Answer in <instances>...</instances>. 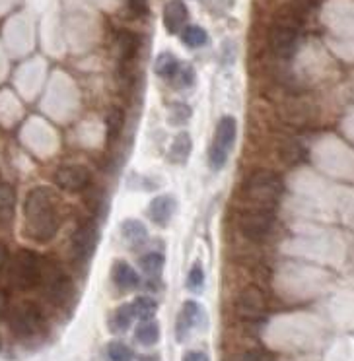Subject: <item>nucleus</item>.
Instances as JSON below:
<instances>
[{
	"label": "nucleus",
	"instance_id": "f257e3e1",
	"mask_svg": "<svg viewBox=\"0 0 354 361\" xmlns=\"http://www.w3.org/2000/svg\"><path fill=\"white\" fill-rule=\"evenodd\" d=\"M25 235L47 243L61 229V198L51 187H35L24 202Z\"/></svg>",
	"mask_w": 354,
	"mask_h": 361
},
{
	"label": "nucleus",
	"instance_id": "f03ea898",
	"mask_svg": "<svg viewBox=\"0 0 354 361\" xmlns=\"http://www.w3.org/2000/svg\"><path fill=\"white\" fill-rule=\"evenodd\" d=\"M244 192L245 197L252 200L253 206L273 210V204L283 195V180L275 171L261 169L249 175V179L245 180Z\"/></svg>",
	"mask_w": 354,
	"mask_h": 361
},
{
	"label": "nucleus",
	"instance_id": "7ed1b4c3",
	"mask_svg": "<svg viewBox=\"0 0 354 361\" xmlns=\"http://www.w3.org/2000/svg\"><path fill=\"white\" fill-rule=\"evenodd\" d=\"M41 268H43V262L40 255L30 249H22L14 255L12 264H10V283L16 290H33L35 286H40Z\"/></svg>",
	"mask_w": 354,
	"mask_h": 361
},
{
	"label": "nucleus",
	"instance_id": "20e7f679",
	"mask_svg": "<svg viewBox=\"0 0 354 361\" xmlns=\"http://www.w3.org/2000/svg\"><path fill=\"white\" fill-rule=\"evenodd\" d=\"M237 136V123L236 118L232 115H226L218 121L216 125V130H214L213 144H211V149H208V165L213 171H220L224 169V165L228 161L230 152L236 144Z\"/></svg>",
	"mask_w": 354,
	"mask_h": 361
},
{
	"label": "nucleus",
	"instance_id": "39448f33",
	"mask_svg": "<svg viewBox=\"0 0 354 361\" xmlns=\"http://www.w3.org/2000/svg\"><path fill=\"white\" fill-rule=\"evenodd\" d=\"M8 324L10 330L14 332V336L22 338V340H30V338L37 336L43 330V314L33 303L24 301L14 309H10Z\"/></svg>",
	"mask_w": 354,
	"mask_h": 361
},
{
	"label": "nucleus",
	"instance_id": "423d86ee",
	"mask_svg": "<svg viewBox=\"0 0 354 361\" xmlns=\"http://www.w3.org/2000/svg\"><path fill=\"white\" fill-rule=\"evenodd\" d=\"M40 283L43 286L45 295H47L51 301H55V303H64L66 299L71 298V278L64 274V270L59 267L57 262H43Z\"/></svg>",
	"mask_w": 354,
	"mask_h": 361
},
{
	"label": "nucleus",
	"instance_id": "0eeeda50",
	"mask_svg": "<svg viewBox=\"0 0 354 361\" xmlns=\"http://www.w3.org/2000/svg\"><path fill=\"white\" fill-rule=\"evenodd\" d=\"M206 324H208V314H206L205 307L195 299H187L183 303L179 314H177V321H175L177 342H185L193 332L205 330Z\"/></svg>",
	"mask_w": 354,
	"mask_h": 361
},
{
	"label": "nucleus",
	"instance_id": "6e6552de",
	"mask_svg": "<svg viewBox=\"0 0 354 361\" xmlns=\"http://www.w3.org/2000/svg\"><path fill=\"white\" fill-rule=\"evenodd\" d=\"M275 226V214L271 208H247L245 212L240 216V229L247 239L252 241H259L267 235L269 231Z\"/></svg>",
	"mask_w": 354,
	"mask_h": 361
},
{
	"label": "nucleus",
	"instance_id": "1a4fd4ad",
	"mask_svg": "<svg viewBox=\"0 0 354 361\" xmlns=\"http://www.w3.org/2000/svg\"><path fill=\"white\" fill-rule=\"evenodd\" d=\"M100 243V231L95 221H86L78 226V229L74 231V235L71 239V257L76 262H88L94 257L95 249Z\"/></svg>",
	"mask_w": 354,
	"mask_h": 361
},
{
	"label": "nucleus",
	"instance_id": "9d476101",
	"mask_svg": "<svg viewBox=\"0 0 354 361\" xmlns=\"http://www.w3.org/2000/svg\"><path fill=\"white\" fill-rule=\"evenodd\" d=\"M265 309H267V299H265L259 288L247 286L245 290L240 291V295L236 299V313L240 319L257 321L265 314Z\"/></svg>",
	"mask_w": 354,
	"mask_h": 361
},
{
	"label": "nucleus",
	"instance_id": "9b49d317",
	"mask_svg": "<svg viewBox=\"0 0 354 361\" xmlns=\"http://www.w3.org/2000/svg\"><path fill=\"white\" fill-rule=\"evenodd\" d=\"M92 183V173L84 165H63L55 173V185L66 192H82Z\"/></svg>",
	"mask_w": 354,
	"mask_h": 361
},
{
	"label": "nucleus",
	"instance_id": "f8f14e48",
	"mask_svg": "<svg viewBox=\"0 0 354 361\" xmlns=\"http://www.w3.org/2000/svg\"><path fill=\"white\" fill-rule=\"evenodd\" d=\"M298 43V30L292 24L276 25L271 35V45L278 56H290Z\"/></svg>",
	"mask_w": 354,
	"mask_h": 361
},
{
	"label": "nucleus",
	"instance_id": "ddd939ff",
	"mask_svg": "<svg viewBox=\"0 0 354 361\" xmlns=\"http://www.w3.org/2000/svg\"><path fill=\"white\" fill-rule=\"evenodd\" d=\"M175 208H177L175 198L170 197V195H160V197L150 200L148 208H146V216L156 226H167L173 218V214H175Z\"/></svg>",
	"mask_w": 354,
	"mask_h": 361
},
{
	"label": "nucleus",
	"instance_id": "4468645a",
	"mask_svg": "<svg viewBox=\"0 0 354 361\" xmlns=\"http://www.w3.org/2000/svg\"><path fill=\"white\" fill-rule=\"evenodd\" d=\"M111 278H113V283L121 291H133L141 286V276H138V272L129 262H125V260L113 262Z\"/></svg>",
	"mask_w": 354,
	"mask_h": 361
},
{
	"label": "nucleus",
	"instance_id": "2eb2a0df",
	"mask_svg": "<svg viewBox=\"0 0 354 361\" xmlns=\"http://www.w3.org/2000/svg\"><path fill=\"white\" fill-rule=\"evenodd\" d=\"M189 18V12H187V6L183 4L182 0H172L167 2L164 8V25L167 33H179L183 30V25Z\"/></svg>",
	"mask_w": 354,
	"mask_h": 361
},
{
	"label": "nucleus",
	"instance_id": "dca6fc26",
	"mask_svg": "<svg viewBox=\"0 0 354 361\" xmlns=\"http://www.w3.org/2000/svg\"><path fill=\"white\" fill-rule=\"evenodd\" d=\"M115 49H117L119 63H131L134 56L138 55V51H141V37L136 33L123 30V32L117 33Z\"/></svg>",
	"mask_w": 354,
	"mask_h": 361
},
{
	"label": "nucleus",
	"instance_id": "f3484780",
	"mask_svg": "<svg viewBox=\"0 0 354 361\" xmlns=\"http://www.w3.org/2000/svg\"><path fill=\"white\" fill-rule=\"evenodd\" d=\"M121 237L125 239V243L131 247V249H136V247H142L148 239V229L142 224L141 220H125L121 224Z\"/></svg>",
	"mask_w": 354,
	"mask_h": 361
},
{
	"label": "nucleus",
	"instance_id": "a211bd4d",
	"mask_svg": "<svg viewBox=\"0 0 354 361\" xmlns=\"http://www.w3.org/2000/svg\"><path fill=\"white\" fill-rule=\"evenodd\" d=\"M191 149H193V140H191L189 133H179L175 138H173L172 146H170V152H167V161L170 164L183 165L191 156Z\"/></svg>",
	"mask_w": 354,
	"mask_h": 361
},
{
	"label": "nucleus",
	"instance_id": "6ab92c4d",
	"mask_svg": "<svg viewBox=\"0 0 354 361\" xmlns=\"http://www.w3.org/2000/svg\"><path fill=\"white\" fill-rule=\"evenodd\" d=\"M16 212V192L14 189L0 183V224H10Z\"/></svg>",
	"mask_w": 354,
	"mask_h": 361
},
{
	"label": "nucleus",
	"instance_id": "aec40b11",
	"mask_svg": "<svg viewBox=\"0 0 354 361\" xmlns=\"http://www.w3.org/2000/svg\"><path fill=\"white\" fill-rule=\"evenodd\" d=\"M136 342L144 348H152L160 342V324L156 321H142L134 330Z\"/></svg>",
	"mask_w": 354,
	"mask_h": 361
},
{
	"label": "nucleus",
	"instance_id": "412c9836",
	"mask_svg": "<svg viewBox=\"0 0 354 361\" xmlns=\"http://www.w3.org/2000/svg\"><path fill=\"white\" fill-rule=\"evenodd\" d=\"M134 322V313H133V307L131 303H125V305H121L115 309V313L111 314V321H110V329L113 332H117V334H123L126 330L133 326Z\"/></svg>",
	"mask_w": 354,
	"mask_h": 361
},
{
	"label": "nucleus",
	"instance_id": "4be33fe9",
	"mask_svg": "<svg viewBox=\"0 0 354 361\" xmlns=\"http://www.w3.org/2000/svg\"><path fill=\"white\" fill-rule=\"evenodd\" d=\"M179 68H182V64H179V61L175 59V55H172V53H160V55L156 56V63H154V71H156V74L160 76V78H175L177 76V72H179Z\"/></svg>",
	"mask_w": 354,
	"mask_h": 361
},
{
	"label": "nucleus",
	"instance_id": "5701e85b",
	"mask_svg": "<svg viewBox=\"0 0 354 361\" xmlns=\"http://www.w3.org/2000/svg\"><path fill=\"white\" fill-rule=\"evenodd\" d=\"M133 313L134 319H138V321H152L158 313V303L156 299L148 298V295H138V298L134 299L133 303Z\"/></svg>",
	"mask_w": 354,
	"mask_h": 361
},
{
	"label": "nucleus",
	"instance_id": "b1692460",
	"mask_svg": "<svg viewBox=\"0 0 354 361\" xmlns=\"http://www.w3.org/2000/svg\"><path fill=\"white\" fill-rule=\"evenodd\" d=\"M182 41L183 45L189 49L205 47L206 43H208V33L203 27H199V25H187L182 32Z\"/></svg>",
	"mask_w": 354,
	"mask_h": 361
},
{
	"label": "nucleus",
	"instance_id": "393cba45",
	"mask_svg": "<svg viewBox=\"0 0 354 361\" xmlns=\"http://www.w3.org/2000/svg\"><path fill=\"white\" fill-rule=\"evenodd\" d=\"M105 123H107V140H117L119 134L123 133V128H125V113H123V109L113 107L107 113V121Z\"/></svg>",
	"mask_w": 354,
	"mask_h": 361
},
{
	"label": "nucleus",
	"instance_id": "a878e982",
	"mask_svg": "<svg viewBox=\"0 0 354 361\" xmlns=\"http://www.w3.org/2000/svg\"><path fill=\"white\" fill-rule=\"evenodd\" d=\"M138 264H141L142 272L150 278H154L162 272V268L165 264V259L162 252H146L141 260H138Z\"/></svg>",
	"mask_w": 354,
	"mask_h": 361
},
{
	"label": "nucleus",
	"instance_id": "bb28decb",
	"mask_svg": "<svg viewBox=\"0 0 354 361\" xmlns=\"http://www.w3.org/2000/svg\"><path fill=\"white\" fill-rule=\"evenodd\" d=\"M193 111L185 105V103H172L170 105V113H167V123L173 126H182L189 123Z\"/></svg>",
	"mask_w": 354,
	"mask_h": 361
},
{
	"label": "nucleus",
	"instance_id": "cd10ccee",
	"mask_svg": "<svg viewBox=\"0 0 354 361\" xmlns=\"http://www.w3.org/2000/svg\"><path fill=\"white\" fill-rule=\"evenodd\" d=\"M107 360L110 361H133L134 360V353L133 350L129 348L123 342H110L107 344Z\"/></svg>",
	"mask_w": 354,
	"mask_h": 361
},
{
	"label": "nucleus",
	"instance_id": "c85d7f7f",
	"mask_svg": "<svg viewBox=\"0 0 354 361\" xmlns=\"http://www.w3.org/2000/svg\"><path fill=\"white\" fill-rule=\"evenodd\" d=\"M205 288V272H203V267L201 264H193L187 274V290L195 291V293H201Z\"/></svg>",
	"mask_w": 354,
	"mask_h": 361
},
{
	"label": "nucleus",
	"instance_id": "c756f323",
	"mask_svg": "<svg viewBox=\"0 0 354 361\" xmlns=\"http://www.w3.org/2000/svg\"><path fill=\"white\" fill-rule=\"evenodd\" d=\"M173 80H177L179 87H189L195 84V68L193 66H182L177 76Z\"/></svg>",
	"mask_w": 354,
	"mask_h": 361
},
{
	"label": "nucleus",
	"instance_id": "7c9ffc66",
	"mask_svg": "<svg viewBox=\"0 0 354 361\" xmlns=\"http://www.w3.org/2000/svg\"><path fill=\"white\" fill-rule=\"evenodd\" d=\"M242 361H276V357L267 350H261V348H253L249 352H245L242 355Z\"/></svg>",
	"mask_w": 354,
	"mask_h": 361
},
{
	"label": "nucleus",
	"instance_id": "2f4dec72",
	"mask_svg": "<svg viewBox=\"0 0 354 361\" xmlns=\"http://www.w3.org/2000/svg\"><path fill=\"white\" fill-rule=\"evenodd\" d=\"M129 10L133 16L148 14V0H129Z\"/></svg>",
	"mask_w": 354,
	"mask_h": 361
},
{
	"label": "nucleus",
	"instance_id": "473e14b6",
	"mask_svg": "<svg viewBox=\"0 0 354 361\" xmlns=\"http://www.w3.org/2000/svg\"><path fill=\"white\" fill-rule=\"evenodd\" d=\"M10 313V298L6 291L0 290V321L2 319H6Z\"/></svg>",
	"mask_w": 354,
	"mask_h": 361
},
{
	"label": "nucleus",
	"instance_id": "72a5a7b5",
	"mask_svg": "<svg viewBox=\"0 0 354 361\" xmlns=\"http://www.w3.org/2000/svg\"><path fill=\"white\" fill-rule=\"evenodd\" d=\"M183 361H211V357L205 352H199V350H191L183 355Z\"/></svg>",
	"mask_w": 354,
	"mask_h": 361
},
{
	"label": "nucleus",
	"instance_id": "f704fd0d",
	"mask_svg": "<svg viewBox=\"0 0 354 361\" xmlns=\"http://www.w3.org/2000/svg\"><path fill=\"white\" fill-rule=\"evenodd\" d=\"M6 262H8V249L6 245L0 243V270L6 267Z\"/></svg>",
	"mask_w": 354,
	"mask_h": 361
},
{
	"label": "nucleus",
	"instance_id": "c9c22d12",
	"mask_svg": "<svg viewBox=\"0 0 354 361\" xmlns=\"http://www.w3.org/2000/svg\"><path fill=\"white\" fill-rule=\"evenodd\" d=\"M138 361H160V355H156V353H148V355H142Z\"/></svg>",
	"mask_w": 354,
	"mask_h": 361
},
{
	"label": "nucleus",
	"instance_id": "e433bc0d",
	"mask_svg": "<svg viewBox=\"0 0 354 361\" xmlns=\"http://www.w3.org/2000/svg\"><path fill=\"white\" fill-rule=\"evenodd\" d=\"M0 352H2V340H0Z\"/></svg>",
	"mask_w": 354,
	"mask_h": 361
}]
</instances>
